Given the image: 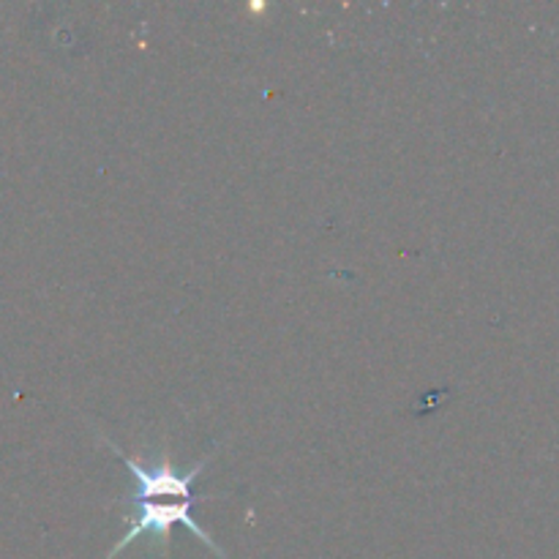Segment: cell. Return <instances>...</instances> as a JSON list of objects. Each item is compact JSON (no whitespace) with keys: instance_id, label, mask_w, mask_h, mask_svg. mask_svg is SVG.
<instances>
[{"instance_id":"obj_1","label":"cell","mask_w":559,"mask_h":559,"mask_svg":"<svg viewBox=\"0 0 559 559\" xmlns=\"http://www.w3.org/2000/svg\"><path fill=\"white\" fill-rule=\"evenodd\" d=\"M98 440H102L109 451L118 453V459L123 462V467L134 475L136 489L131 491L129 500L145 502V500H162V497H169V500H178V502L213 500V495H194V480L200 478L202 469L207 467V462H211V456L216 453V448H213L207 456H202L194 467H189L186 473H180V469L175 467V462H173V456H169L167 448L158 453V459H153V462H147V464H140L136 462V456L120 451V448L115 445L109 437L98 435Z\"/></svg>"},{"instance_id":"obj_2","label":"cell","mask_w":559,"mask_h":559,"mask_svg":"<svg viewBox=\"0 0 559 559\" xmlns=\"http://www.w3.org/2000/svg\"><path fill=\"white\" fill-rule=\"evenodd\" d=\"M134 506H136V513H134V519L129 522V530H126L123 538L112 546V551H109L104 559H115L120 551L129 549V544H134L140 535H151V538H156L158 557L167 559L169 557V533H173L175 524H180V527L189 530V533L194 535V538H200L202 544H205L218 559H229L227 555H224L222 546H218L216 540H213L211 535L200 527V524H197V519L191 516V506H194V502L145 500V502H134Z\"/></svg>"}]
</instances>
